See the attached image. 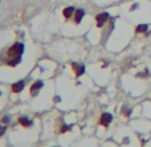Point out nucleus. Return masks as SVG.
Listing matches in <instances>:
<instances>
[{
    "label": "nucleus",
    "mask_w": 151,
    "mask_h": 147,
    "mask_svg": "<svg viewBox=\"0 0 151 147\" xmlns=\"http://www.w3.org/2000/svg\"><path fill=\"white\" fill-rule=\"evenodd\" d=\"M24 51V45L22 43H15L7 52V63L9 66H16L20 63V56Z\"/></svg>",
    "instance_id": "nucleus-1"
},
{
    "label": "nucleus",
    "mask_w": 151,
    "mask_h": 147,
    "mask_svg": "<svg viewBox=\"0 0 151 147\" xmlns=\"http://www.w3.org/2000/svg\"><path fill=\"white\" fill-rule=\"evenodd\" d=\"M111 122H112V115H111V114H109V112H104L102 116H100V122H99V123L102 126H104V127H107Z\"/></svg>",
    "instance_id": "nucleus-2"
},
{
    "label": "nucleus",
    "mask_w": 151,
    "mask_h": 147,
    "mask_svg": "<svg viewBox=\"0 0 151 147\" xmlns=\"http://www.w3.org/2000/svg\"><path fill=\"white\" fill-rule=\"evenodd\" d=\"M107 19H109V15H107V14H99V15H98V16H96L98 27H102L103 24L107 22Z\"/></svg>",
    "instance_id": "nucleus-3"
},
{
    "label": "nucleus",
    "mask_w": 151,
    "mask_h": 147,
    "mask_svg": "<svg viewBox=\"0 0 151 147\" xmlns=\"http://www.w3.org/2000/svg\"><path fill=\"white\" fill-rule=\"evenodd\" d=\"M23 88H24V82H22V80L12 84V91L14 92H20V91H23Z\"/></svg>",
    "instance_id": "nucleus-4"
},
{
    "label": "nucleus",
    "mask_w": 151,
    "mask_h": 147,
    "mask_svg": "<svg viewBox=\"0 0 151 147\" xmlns=\"http://www.w3.org/2000/svg\"><path fill=\"white\" fill-rule=\"evenodd\" d=\"M71 67L74 68L75 74H76V76H80V75L84 72V67H83V66H78V64H75V63H72Z\"/></svg>",
    "instance_id": "nucleus-5"
},
{
    "label": "nucleus",
    "mask_w": 151,
    "mask_h": 147,
    "mask_svg": "<svg viewBox=\"0 0 151 147\" xmlns=\"http://www.w3.org/2000/svg\"><path fill=\"white\" fill-rule=\"evenodd\" d=\"M17 122H19V123L23 126V127H29V126H31V120H28L26 116H23V118H19V120H17Z\"/></svg>",
    "instance_id": "nucleus-6"
},
{
    "label": "nucleus",
    "mask_w": 151,
    "mask_h": 147,
    "mask_svg": "<svg viewBox=\"0 0 151 147\" xmlns=\"http://www.w3.org/2000/svg\"><path fill=\"white\" fill-rule=\"evenodd\" d=\"M42 87H43V83H42V82H36V83H34V84L31 86V91H32V94H36Z\"/></svg>",
    "instance_id": "nucleus-7"
},
{
    "label": "nucleus",
    "mask_w": 151,
    "mask_h": 147,
    "mask_svg": "<svg viewBox=\"0 0 151 147\" xmlns=\"http://www.w3.org/2000/svg\"><path fill=\"white\" fill-rule=\"evenodd\" d=\"M83 16H84V11H83V9H78V11L75 12V22L80 23V20H82Z\"/></svg>",
    "instance_id": "nucleus-8"
},
{
    "label": "nucleus",
    "mask_w": 151,
    "mask_h": 147,
    "mask_svg": "<svg viewBox=\"0 0 151 147\" xmlns=\"http://www.w3.org/2000/svg\"><path fill=\"white\" fill-rule=\"evenodd\" d=\"M74 12H75V9L72 8V7H67V8L64 9V11H63V15H64L66 17H71Z\"/></svg>",
    "instance_id": "nucleus-9"
},
{
    "label": "nucleus",
    "mask_w": 151,
    "mask_h": 147,
    "mask_svg": "<svg viewBox=\"0 0 151 147\" xmlns=\"http://www.w3.org/2000/svg\"><path fill=\"white\" fill-rule=\"evenodd\" d=\"M146 31H147V26H145V24H142V26H138L137 32H146Z\"/></svg>",
    "instance_id": "nucleus-10"
},
{
    "label": "nucleus",
    "mask_w": 151,
    "mask_h": 147,
    "mask_svg": "<svg viewBox=\"0 0 151 147\" xmlns=\"http://www.w3.org/2000/svg\"><path fill=\"white\" fill-rule=\"evenodd\" d=\"M6 133V126H0V136Z\"/></svg>",
    "instance_id": "nucleus-11"
}]
</instances>
